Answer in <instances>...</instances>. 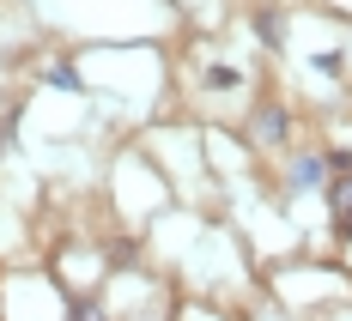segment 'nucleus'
I'll return each instance as SVG.
<instances>
[{"instance_id": "obj_1", "label": "nucleus", "mask_w": 352, "mask_h": 321, "mask_svg": "<svg viewBox=\"0 0 352 321\" xmlns=\"http://www.w3.org/2000/svg\"><path fill=\"white\" fill-rule=\"evenodd\" d=\"M255 128H261V140H285V134H292V115H285L280 104H267L255 115Z\"/></svg>"}, {"instance_id": "obj_2", "label": "nucleus", "mask_w": 352, "mask_h": 321, "mask_svg": "<svg viewBox=\"0 0 352 321\" xmlns=\"http://www.w3.org/2000/svg\"><path fill=\"white\" fill-rule=\"evenodd\" d=\"M255 36H261V43H267V49H280V43H285V25H280V6H261V12H255Z\"/></svg>"}, {"instance_id": "obj_3", "label": "nucleus", "mask_w": 352, "mask_h": 321, "mask_svg": "<svg viewBox=\"0 0 352 321\" xmlns=\"http://www.w3.org/2000/svg\"><path fill=\"white\" fill-rule=\"evenodd\" d=\"M322 176H328V164H322V158H298V170H292V188H316Z\"/></svg>"}, {"instance_id": "obj_4", "label": "nucleus", "mask_w": 352, "mask_h": 321, "mask_svg": "<svg viewBox=\"0 0 352 321\" xmlns=\"http://www.w3.org/2000/svg\"><path fill=\"white\" fill-rule=\"evenodd\" d=\"M316 73H322V79H340V73H346V55H340V49H322V55H316Z\"/></svg>"}, {"instance_id": "obj_5", "label": "nucleus", "mask_w": 352, "mask_h": 321, "mask_svg": "<svg viewBox=\"0 0 352 321\" xmlns=\"http://www.w3.org/2000/svg\"><path fill=\"white\" fill-rule=\"evenodd\" d=\"M231 85H243L237 67H207V91H231Z\"/></svg>"}, {"instance_id": "obj_6", "label": "nucleus", "mask_w": 352, "mask_h": 321, "mask_svg": "<svg viewBox=\"0 0 352 321\" xmlns=\"http://www.w3.org/2000/svg\"><path fill=\"white\" fill-rule=\"evenodd\" d=\"M43 79H49L55 91H79V73L73 67H43Z\"/></svg>"}, {"instance_id": "obj_7", "label": "nucleus", "mask_w": 352, "mask_h": 321, "mask_svg": "<svg viewBox=\"0 0 352 321\" xmlns=\"http://www.w3.org/2000/svg\"><path fill=\"white\" fill-rule=\"evenodd\" d=\"M322 164H328V176H340V170H352V152H322Z\"/></svg>"}, {"instance_id": "obj_8", "label": "nucleus", "mask_w": 352, "mask_h": 321, "mask_svg": "<svg viewBox=\"0 0 352 321\" xmlns=\"http://www.w3.org/2000/svg\"><path fill=\"white\" fill-rule=\"evenodd\" d=\"M67 316L85 321V316H98V303H91V297H67Z\"/></svg>"}, {"instance_id": "obj_9", "label": "nucleus", "mask_w": 352, "mask_h": 321, "mask_svg": "<svg viewBox=\"0 0 352 321\" xmlns=\"http://www.w3.org/2000/svg\"><path fill=\"white\" fill-rule=\"evenodd\" d=\"M12 128H19V109H6V115H0V152H6V140H12Z\"/></svg>"}, {"instance_id": "obj_10", "label": "nucleus", "mask_w": 352, "mask_h": 321, "mask_svg": "<svg viewBox=\"0 0 352 321\" xmlns=\"http://www.w3.org/2000/svg\"><path fill=\"white\" fill-rule=\"evenodd\" d=\"M334 230H340V237H352V206H334Z\"/></svg>"}]
</instances>
